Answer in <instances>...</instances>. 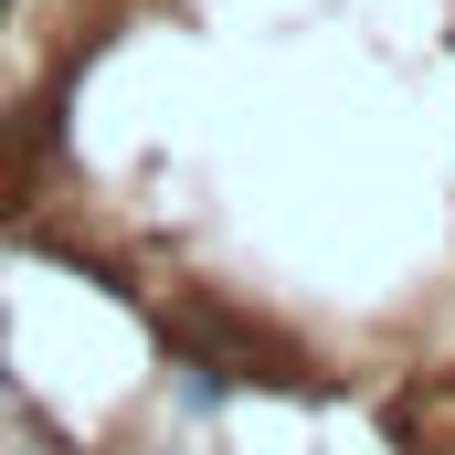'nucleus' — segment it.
Wrapping results in <instances>:
<instances>
[{"instance_id":"obj_1","label":"nucleus","mask_w":455,"mask_h":455,"mask_svg":"<svg viewBox=\"0 0 455 455\" xmlns=\"http://www.w3.org/2000/svg\"><path fill=\"white\" fill-rule=\"evenodd\" d=\"M0 21H11V0H0Z\"/></svg>"}]
</instances>
